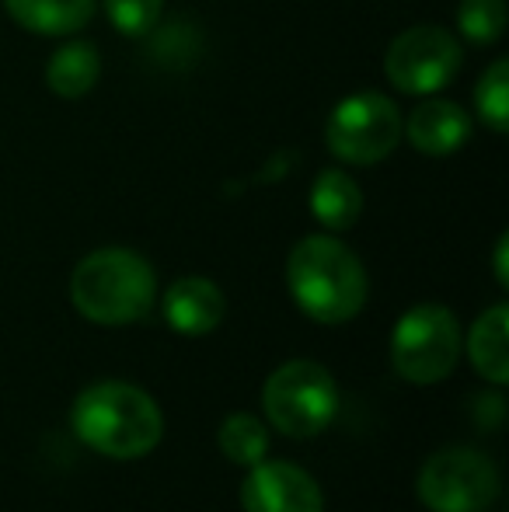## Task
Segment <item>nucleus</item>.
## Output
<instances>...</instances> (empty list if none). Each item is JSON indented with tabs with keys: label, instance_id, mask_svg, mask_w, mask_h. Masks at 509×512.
Returning <instances> with one entry per match:
<instances>
[{
	"label": "nucleus",
	"instance_id": "nucleus-4",
	"mask_svg": "<svg viewBox=\"0 0 509 512\" xmlns=\"http://www.w3.org/2000/svg\"><path fill=\"white\" fill-rule=\"evenodd\" d=\"M262 405L269 422L276 425L283 436L293 439H311L325 429L339 411V387H335L332 373L321 363L311 359H293V363L279 366L269 380H265Z\"/></svg>",
	"mask_w": 509,
	"mask_h": 512
},
{
	"label": "nucleus",
	"instance_id": "nucleus-3",
	"mask_svg": "<svg viewBox=\"0 0 509 512\" xmlns=\"http://www.w3.org/2000/svg\"><path fill=\"white\" fill-rule=\"evenodd\" d=\"M157 279L147 258L129 248H102L81 258L70 276V300L95 324H133L154 307Z\"/></svg>",
	"mask_w": 509,
	"mask_h": 512
},
{
	"label": "nucleus",
	"instance_id": "nucleus-16",
	"mask_svg": "<svg viewBox=\"0 0 509 512\" xmlns=\"http://www.w3.org/2000/svg\"><path fill=\"white\" fill-rule=\"evenodd\" d=\"M220 450H224V457L234 460V464H245V467L258 464V460L265 457V450H269L265 425L258 422L255 415H245V411L224 418V425H220Z\"/></svg>",
	"mask_w": 509,
	"mask_h": 512
},
{
	"label": "nucleus",
	"instance_id": "nucleus-13",
	"mask_svg": "<svg viewBox=\"0 0 509 512\" xmlns=\"http://www.w3.org/2000/svg\"><path fill=\"white\" fill-rule=\"evenodd\" d=\"M311 213L321 227L349 230L363 213V192L346 171L325 168L311 185Z\"/></svg>",
	"mask_w": 509,
	"mask_h": 512
},
{
	"label": "nucleus",
	"instance_id": "nucleus-9",
	"mask_svg": "<svg viewBox=\"0 0 509 512\" xmlns=\"http://www.w3.org/2000/svg\"><path fill=\"white\" fill-rule=\"evenodd\" d=\"M245 512H321V488L307 471L286 460H258L241 485Z\"/></svg>",
	"mask_w": 509,
	"mask_h": 512
},
{
	"label": "nucleus",
	"instance_id": "nucleus-15",
	"mask_svg": "<svg viewBox=\"0 0 509 512\" xmlns=\"http://www.w3.org/2000/svg\"><path fill=\"white\" fill-rule=\"evenodd\" d=\"M506 328H509V310L499 304L485 310L475 321L468 338V352L475 370L492 384H506L509 380V352H506Z\"/></svg>",
	"mask_w": 509,
	"mask_h": 512
},
{
	"label": "nucleus",
	"instance_id": "nucleus-19",
	"mask_svg": "<svg viewBox=\"0 0 509 512\" xmlns=\"http://www.w3.org/2000/svg\"><path fill=\"white\" fill-rule=\"evenodd\" d=\"M164 11V0H105L109 21L129 39H147L150 28H157Z\"/></svg>",
	"mask_w": 509,
	"mask_h": 512
},
{
	"label": "nucleus",
	"instance_id": "nucleus-11",
	"mask_svg": "<svg viewBox=\"0 0 509 512\" xmlns=\"http://www.w3.org/2000/svg\"><path fill=\"white\" fill-rule=\"evenodd\" d=\"M227 314V300L217 283L203 276H185L164 293V317L182 335H210Z\"/></svg>",
	"mask_w": 509,
	"mask_h": 512
},
{
	"label": "nucleus",
	"instance_id": "nucleus-21",
	"mask_svg": "<svg viewBox=\"0 0 509 512\" xmlns=\"http://www.w3.org/2000/svg\"><path fill=\"white\" fill-rule=\"evenodd\" d=\"M496 276H499V283L506 286V237H499V248H496Z\"/></svg>",
	"mask_w": 509,
	"mask_h": 512
},
{
	"label": "nucleus",
	"instance_id": "nucleus-18",
	"mask_svg": "<svg viewBox=\"0 0 509 512\" xmlns=\"http://www.w3.org/2000/svg\"><path fill=\"white\" fill-rule=\"evenodd\" d=\"M457 28L475 46H492L506 28V0H461Z\"/></svg>",
	"mask_w": 509,
	"mask_h": 512
},
{
	"label": "nucleus",
	"instance_id": "nucleus-17",
	"mask_svg": "<svg viewBox=\"0 0 509 512\" xmlns=\"http://www.w3.org/2000/svg\"><path fill=\"white\" fill-rule=\"evenodd\" d=\"M475 108L482 115V122L496 133H506L509 126V63L496 60L482 74L475 88Z\"/></svg>",
	"mask_w": 509,
	"mask_h": 512
},
{
	"label": "nucleus",
	"instance_id": "nucleus-14",
	"mask_svg": "<svg viewBox=\"0 0 509 512\" xmlns=\"http://www.w3.org/2000/svg\"><path fill=\"white\" fill-rule=\"evenodd\" d=\"M102 60L91 42H63L46 67V84L60 98H84L98 84Z\"/></svg>",
	"mask_w": 509,
	"mask_h": 512
},
{
	"label": "nucleus",
	"instance_id": "nucleus-6",
	"mask_svg": "<svg viewBox=\"0 0 509 512\" xmlns=\"http://www.w3.org/2000/svg\"><path fill=\"white\" fill-rule=\"evenodd\" d=\"M405 119L398 105L377 91L342 98L328 115V150L346 164H377L401 143Z\"/></svg>",
	"mask_w": 509,
	"mask_h": 512
},
{
	"label": "nucleus",
	"instance_id": "nucleus-8",
	"mask_svg": "<svg viewBox=\"0 0 509 512\" xmlns=\"http://www.w3.org/2000/svg\"><path fill=\"white\" fill-rule=\"evenodd\" d=\"M461 42L440 25H415L387 46V81L405 95H436L461 70Z\"/></svg>",
	"mask_w": 509,
	"mask_h": 512
},
{
	"label": "nucleus",
	"instance_id": "nucleus-5",
	"mask_svg": "<svg viewBox=\"0 0 509 512\" xmlns=\"http://www.w3.org/2000/svg\"><path fill=\"white\" fill-rule=\"evenodd\" d=\"M461 356L457 317L440 304H419L398 321L391 335V363L408 384H440Z\"/></svg>",
	"mask_w": 509,
	"mask_h": 512
},
{
	"label": "nucleus",
	"instance_id": "nucleus-10",
	"mask_svg": "<svg viewBox=\"0 0 509 512\" xmlns=\"http://www.w3.org/2000/svg\"><path fill=\"white\" fill-rule=\"evenodd\" d=\"M419 154L429 157H447L454 150H461L471 140V119L461 105L443 102V98H429L408 115L405 133Z\"/></svg>",
	"mask_w": 509,
	"mask_h": 512
},
{
	"label": "nucleus",
	"instance_id": "nucleus-20",
	"mask_svg": "<svg viewBox=\"0 0 509 512\" xmlns=\"http://www.w3.org/2000/svg\"><path fill=\"white\" fill-rule=\"evenodd\" d=\"M150 32H157V28H150ZM196 28H185V21H171V25H164L161 32H157L154 46H150V53H154V60H161L164 67L175 70V63L182 67V60L189 63L192 56H196Z\"/></svg>",
	"mask_w": 509,
	"mask_h": 512
},
{
	"label": "nucleus",
	"instance_id": "nucleus-7",
	"mask_svg": "<svg viewBox=\"0 0 509 512\" xmlns=\"http://www.w3.org/2000/svg\"><path fill=\"white\" fill-rule=\"evenodd\" d=\"M499 495V471L478 450H440L419 471V499L433 512H485Z\"/></svg>",
	"mask_w": 509,
	"mask_h": 512
},
{
	"label": "nucleus",
	"instance_id": "nucleus-1",
	"mask_svg": "<svg viewBox=\"0 0 509 512\" xmlns=\"http://www.w3.org/2000/svg\"><path fill=\"white\" fill-rule=\"evenodd\" d=\"M286 283L300 310L321 324L353 321L367 304V272L360 258L328 234L304 237L290 251Z\"/></svg>",
	"mask_w": 509,
	"mask_h": 512
},
{
	"label": "nucleus",
	"instance_id": "nucleus-2",
	"mask_svg": "<svg viewBox=\"0 0 509 512\" xmlns=\"http://www.w3.org/2000/svg\"><path fill=\"white\" fill-rule=\"evenodd\" d=\"M70 422L81 443L116 460H136L150 453L164 432V418L154 398L123 380H102L81 391Z\"/></svg>",
	"mask_w": 509,
	"mask_h": 512
},
{
	"label": "nucleus",
	"instance_id": "nucleus-12",
	"mask_svg": "<svg viewBox=\"0 0 509 512\" xmlns=\"http://www.w3.org/2000/svg\"><path fill=\"white\" fill-rule=\"evenodd\" d=\"M4 11L25 32H39L49 39L74 35L95 14V0H4Z\"/></svg>",
	"mask_w": 509,
	"mask_h": 512
}]
</instances>
